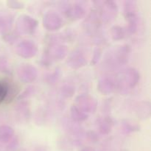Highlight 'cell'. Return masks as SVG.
I'll return each instance as SVG.
<instances>
[{
  "label": "cell",
  "instance_id": "2",
  "mask_svg": "<svg viewBox=\"0 0 151 151\" xmlns=\"http://www.w3.org/2000/svg\"><path fill=\"white\" fill-rule=\"evenodd\" d=\"M36 51V47L34 45V44H32L30 42L28 46V48H24L21 44L18 46V52H19L18 54L24 56V57H31V56L35 55Z\"/></svg>",
  "mask_w": 151,
  "mask_h": 151
},
{
  "label": "cell",
  "instance_id": "4",
  "mask_svg": "<svg viewBox=\"0 0 151 151\" xmlns=\"http://www.w3.org/2000/svg\"><path fill=\"white\" fill-rule=\"evenodd\" d=\"M9 91V86L7 82L0 81V104L5 100Z\"/></svg>",
  "mask_w": 151,
  "mask_h": 151
},
{
  "label": "cell",
  "instance_id": "3",
  "mask_svg": "<svg viewBox=\"0 0 151 151\" xmlns=\"http://www.w3.org/2000/svg\"><path fill=\"white\" fill-rule=\"evenodd\" d=\"M13 135V131L10 127L2 126L0 128V140L4 142L8 141Z\"/></svg>",
  "mask_w": 151,
  "mask_h": 151
},
{
  "label": "cell",
  "instance_id": "1",
  "mask_svg": "<svg viewBox=\"0 0 151 151\" xmlns=\"http://www.w3.org/2000/svg\"><path fill=\"white\" fill-rule=\"evenodd\" d=\"M19 76L26 82L34 81L37 76L36 69L31 66H21L19 69Z\"/></svg>",
  "mask_w": 151,
  "mask_h": 151
},
{
  "label": "cell",
  "instance_id": "5",
  "mask_svg": "<svg viewBox=\"0 0 151 151\" xmlns=\"http://www.w3.org/2000/svg\"><path fill=\"white\" fill-rule=\"evenodd\" d=\"M103 88H105L102 91V92L103 93H107V92H111L113 89V86H112L111 82L109 81V80L106 79L102 82H100V90L101 91Z\"/></svg>",
  "mask_w": 151,
  "mask_h": 151
},
{
  "label": "cell",
  "instance_id": "6",
  "mask_svg": "<svg viewBox=\"0 0 151 151\" xmlns=\"http://www.w3.org/2000/svg\"><path fill=\"white\" fill-rule=\"evenodd\" d=\"M72 115H73V116L75 119H80V120L86 119V116L83 114V113H81L80 111L78 109H77L76 108L72 111Z\"/></svg>",
  "mask_w": 151,
  "mask_h": 151
}]
</instances>
